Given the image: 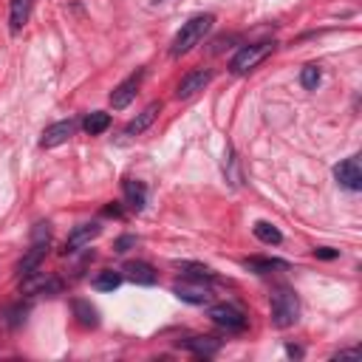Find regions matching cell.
Instances as JSON below:
<instances>
[{
  "instance_id": "obj_23",
  "label": "cell",
  "mask_w": 362,
  "mask_h": 362,
  "mask_svg": "<svg viewBox=\"0 0 362 362\" xmlns=\"http://www.w3.org/2000/svg\"><path fill=\"white\" fill-rule=\"evenodd\" d=\"M252 232H255V238H258V241H263V244H269V246H277V244L283 241L280 230H277V227H272L269 221H258V224L252 227Z\"/></svg>"
},
{
  "instance_id": "obj_31",
  "label": "cell",
  "mask_w": 362,
  "mask_h": 362,
  "mask_svg": "<svg viewBox=\"0 0 362 362\" xmlns=\"http://www.w3.org/2000/svg\"><path fill=\"white\" fill-rule=\"evenodd\" d=\"M105 215H113V218H119V215H122V209L113 204V207H105Z\"/></svg>"
},
{
  "instance_id": "obj_21",
  "label": "cell",
  "mask_w": 362,
  "mask_h": 362,
  "mask_svg": "<svg viewBox=\"0 0 362 362\" xmlns=\"http://www.w3.org/2000/svg\"><path fill=\"white\" fill-rule=\"evenodd\" d=\"M83 127H85V133L99 136V133H105V130L111 127V113H105V111H94V113H88V116H85Z\"/></svg>"
},
{
  "instance_id": "obj_14",
  "label": "cell",
  "mask_w": 362,
  "mask_h": 362,
  "mask_svg": "<svg viewBox=\"0 0 362 362\" xmlns=\"http://www.w3.org/2000/svg\"><path fill=\"white\" fill-rule=\"evenodd\" d=\"M159 113H162V102H151L136 119H130V122L125 125V136H139V133H144V130H148V127L156 122Z\"/></svg>"
},
{
  "instance_id": "obj_19",
  "label": "cell",
  "mask_w": 362,
  "mask_h": 362,
  "mask_svg": "<svg viewBox=\"0 0 362 362\" xmlns=\"http://www.w3.org/2000/svg\"><path fill=\"white\" fill-rule=\"evenodd\" d=\"M71 309H74V317L80 320V326H85V328H97L99 326V312L91 306V300H74L71 303Z\"/></svg>"
},
{
  "instance_id": "obj_28",
  "label": "cell",
  "mask_w": 362,
  "mask_h": 362,
  "mask_svg": "<svg viewBox=\"0 0 362 362\" xmlns=\"http://www.w3.org/2000/svg\"><path fill=\"white\" fill-rule=\"evenodd\" d=\"M331 359H334V362H342V359H362V351H359V348H351V351H340V354H334Z\"/></svg>"
},
{
  "instance_id": "obj_2",
  "label": "cell",
  "mask_w": 362,
  "mask_h": 362,
  "mask_svg": "<svg viewBox=\"0 0 362 362\" xmlns=\"http://www.w3.org/2000/svg\"><path fill=\"white\" fill-rule=\"evenodd\" d=\"M269 303H272V323L277 328H288V326H295L300 320V300H298V295L292 292V288H286V286L274 288Z\"/></svg>"
},
{
  "instance_id": "obj_12",
  "label": "cell",
  "mask_w": 362,
  "mask_h": 362,
  "mask_svg": "<svg viewBox=\"0 0 362 362\" xmlns=\"http://www.w3.org/2000/svg\"><path fill=\"white\" fill-rule=\"evenodd\" d=\"M139 83H141V71H139V74H130L125 83H119V85L113 88V94H111V105H113L116 111L127 108V105L133 102L136 91H139Z\"/></svg>"
},
{
  "instance_id": "obj_27",
  "label": "cell",
  "mask_w": 362,
  "mask_h": 362,
  "mask_svg": "<svg viewBox=\"0 0 362 362\" xmlns=\"http://www.w3.org/2000/svg\"><path fill=\"white\" fill-rule=\"evenodd\" d=\"M130 246H136V235H122V238L113 244V249H116L119 255H122V252H127Z\"/></svg>"
},
{
  "instance_id": "obj_11",
  "label": "cell",
  "mask_w": 362,
  "mask_h": 362,
  "mask_svg": "<svg viewBox=\"0 0 362 362\" xmlns=\"http://www.w3.org/2000/svg\"><path fill=\"white\" fill-rule=\"evenodd\" d=\"M46 252H48V238H32V249H29V252H26V258L20 260L18 274H20V277H26V274L37 272V269H40V263L46 260Z\"/></svg>"
},
{
  "instance_id": "obj_10",
  "label": "cell",
  "mask_w": 362,
  "mask_h": 362,
  "mask_svg": "<svg viewBox=\"0 0 362 362\" xmlns=\"http://www.w3.org/2000/svg\"><path fill=\"white\" fill-rule=\"evenodd\" d=\"M209 80H212V71H207V68L190 71V74H187V77L179 83L176 97H179V99H190V97H195L198 91H204V88L209 85Z\"/></svg>"
},
{
  "instance_id": "obj_3",
  "label": "cell",
  "mask_w": 362,
  "mask_h": 362,
  "mask_svg": "<svg viewBox=\"0 0 362 362\" xmlns=\"http://www.w3.org/2000/svg\"><path fill=\"white\" fill-rule=\"evenodd\" d=\"M269 51H272V43H260V46H244L235 57H232V62H230V71L232 74H249V71L258 65V62H263L266 57H269Z\"/></svg>"
},
{
  "instance_id": "obj_7",
  "label": "cell",
  "mask_w": 362,
  "mask_h": 362,
  "mask_svg": "<svg viewBox=\"0 0 362 362\" xmlns=\"http://www.w3.org/2000/svg\"><path fill=\"white\" fill-rule=\"evenodd\" d=\"M221 340L218 337H209V334H198V337H187V340H179V348H184V351H190L193 356H198V359H209V356H215L221 351Z\"/></svg>"
},
{
  "instance_id": "obj_13",
  "label": "cell",
  "mask_w": 362,
  "mask_h": 362,
  "mask_svg": "<svg viewBox=\"0 0 362 362\" xmlns=\"http://www.w3.org/2000/svg\"><path fill=\"white\" fill-rule=\"evenodd\" d=\"M122 272H125L127 280H133L136 286H153V283L159 280L156 269H153L151 263H144V260H127Z\"/></svg>"
},
{
  "instance_id": "obj_29",
  "label": "cell",
  "mask_w": 362,
  "mask_h": 362,
  "mask_svg": "<svg viewBox=\"0 0 362 362\" xmlns=\"http://www.w3.org/2000/svg\"><path fill=\"white\" fill-rule=\"evenodd\" d=\"M314 258H320V260H334V258H340V252H337V249H328V246H320V249H314Z\"/></svg>"
},
{
  "instance_id": "obj_26",
  "label": "cell",
  "mask_w": 362,
  "mask_h": 362,
  "mask_svg": "<svg viewBox=\"0 0 362 362\" xmlns=\"http://www.w3.org/2000/svg\"><path fill=\"white\" fill-rule=\"evenodd\" d=\"M320 80H323V74H320L317 65H306V68L300 71V85H303L306 91H314V88L320 85Z\"/></svg>"
},
{
  "instance_id": "obj_15",
  "label": "cell",
  "mask_w": 362,
  "mask_h": 362,
  "mask_svg": "<svg viewBox=\"0 0 362 362\" xmlns=\"http://www.w3.org/2000/svg\"><path fill=\"white\" fill-rule=\"evenodd\" d=\"M99 232H102L99 224H80L74 232L68 235V241H65V255H68V252H77V249H83V246H88Z\"/></svg>"
},
{
  "instance_id": "obj_22",
  "label": "cell",
  "mask_w": 362,
  "mask_h": 362,
  "mask_svg": "<svg viewBox=\"0 0 362 362\" xmlns=\"http://www.w3.org/2000/svg\"><path fill=\"white\" fill-rule=\"evenodd\" d=\"M26 317H29V306H23V303H15V306L4 309V314H0V320H4V326H6V328H18V326H23V323H26Z\"/></svg>"
},
{
  "instance_id": "obj_30",
  "label": "cell",
  "mask_w": 362,
  "mask_h": 362,
  "mask_svg": "<svg viewBox=\"0 0 362 362\" xmlns=\"http://www.w3.org/2000/svg\"><path fill=\"white\" fill-rule=\"evenodd\" d=\"M286 354H288V356H298V359H300V356H303V348H298V345H286Z\"/></svg>"
},
{
  "instance_id": "obj_9",
  "label": "cell",
  "mask_w": 362,
  "mask_h": 362,
  "mask_svg": "<svg viewBox=\"0 0 362 362\" xmlns=\"http://www.w3.org/2000/svg\"><path fill=\"white\" fill-rule=\"evenodd\" d=\"M74 130H77L74 119H62V122L48 125L43 130V136H40V148H57V144H62V141H68L71 136H74Z\"/></svg>"
},
{
  "instance_id": "obj_20",
  "label": "cell",
  "mask_w": 362,
  "mask_h": 362,
  "mask_svg": "<svg viewBox=\"0 0 362 362\" xmlns=\"http://www.w3.org/2000/svg\"><path fill=\"white\" fill-rule=\"evenodd\" d=\"M244 266L249 272H255V274H269L274 269H288V263L286 260H277V258H246Z\"/></svg>"
},
{
  "instance_id": "obj_5",
  "label": "cell",
  "mask_w": 362,
  "mask_h": 362,
  "mask_svg": "<svg viewBox=\"0 0 362 362\" xmlns=\"http://www.w3.org/2000/svg\"><path fill=\"white\" fill-rule=\"evenodd\" d=\"M173 295L184 303H193V306H207L212 300V292H209V286L204 280H181L173 286Z\"/></svg>"
},
{
  "instance_id": "obj_25",
  "label": "cell",
  "mask_w": 362,
  "mask_h": 362,
  "mask_svg": "<svg viewBox=\"0 0 362 362\" xmlns=\"http://www.w3.org/2000/svg\"><path fill=\"white\" fill-rule=\"evenodd\" d=\"M224 176H227V181L230 184H241V173H238V159H235V151L232 148H227V153H224Z\"/></svg>"
},
{
  "instance_id": "obj_1",
  "label": "cell",
  "mask_w": 362,
  "mask_h": 362,
  "mask_svg": "<svg viewBox=\"0 0 362 362\" xmlns=\"http://www.w3.org/2000/svg\"><path fill=\"white\" fill-rule=\"evenodd\" d=\"M212 23H215V18H212V15H195V18H190V20L179 29V34L173 37V43H170V54H173V57H181V54L193 51V48H195V46L209 34Z\"/></svg>"
},
{
  "instance_id": "obj_16",
  "label": "cell",
  "mask_w": 362,
  "mask_h": 362,
  "mask_svg": "<svg viewBox=\"0 0 362 362\" xmlns=\"http://www.w3.org/2000/svg\"><path fill=\"white\" fill-rule=\"evenodd\" d=\"M32 6H34V0H12V6H9V26H12V32H20L29 23Z\"/></svg>"
},
{
  "instance_id": "obj_17",
  "label": "cell",
  "mask_w": 362,
  "mask_h": 362,
  "mask_svg": "<svg viewBox=\"0 0 362 362\" xmlns=\"http://www.w3.org/2000/svg\"><path fill=\"white\" fill-rule=\"evenodd\" d=\"M122 190H125L127 207H130V209H136V212H141V209H144V204H148V190H144V184H141V181L127 179V181L122 184Z\"/></svg>"
},
{
  "instance_id": "obj_24",
  "label": "cell",
  "mask_w": 362,
  "mask_h": 362,
  "mask_svg": "<svg viewBox=\"0 0 362 362\" xmlns=\"http://www.w3.org/2000/svg\"><path fill=\"white\" fill-rule=\"evenodd\" d=\"M122 286V274L119 272H102V274H97L94 277V288L97 292H113V288H119Z\"/></svg>"
},
{
  "instance_id": "obj_4",
  "label": "cell",
  "mask_w": 362,
  "mask_h": 362,
  "mask_svg": "<svg viewBox=\"0 0 362 362\" xmlns=\"http://www.w3.org/2000/svg\"><path fill=\"white\" fill-rule=\"evenodd\" d=\"M60 288H62V280L54 277V274H46V272H32L23 277L20 283V292L23 295H60Z\"/></svg>"
},
{
  "instance_id": "obj_6",
  "label": "cell",
  "mask_w": 362,
  "mask_h": 362,
  "mask_svg": "<svg viewBox=\"0 0 362 362\" xmlns=\"http://www.w3.org/2000/svg\"><path fill=\"white\" fill-rule=\"evenodd\" d=\"M209 320L215 326H221L227 331H244L246 328V314L241 309H235L232 303H218L209 309Z\"/></svg>"
},
{
  "instance_id": "obj_18",
  "label": "cell",
  "mask_w": 362,
  "mask_h": 362,
  "mask_svg": "<svg viewBox=\"0 0 362 362\" xmlns=\"http://www.w3.org/2000/svg\"><path fill=\"white\" fill-rule=\"evenodd\" d=\"M176 269L184 277H190V280H204V283H212L215 280V272L209 266H204V263H195V260H179Z\"/></svg>"
},
{
  "instance_id": "obj_8",
  "label": "cell",
  "mask_w": 362,
  "mask_h": 362,
  "mask_svg": "<svg viewBox=\"0 0 362 362\" xmlns=\"http://www.w3.org/2000/svg\"><path fill=\"white\" fill-rule=\"evenodd\" d=\"M334 179H337V184H342L345 190H362V167H359V159L356 156H351V159H345V162H340L337 167H334Z\"/></svg>"
}]
</instances>
